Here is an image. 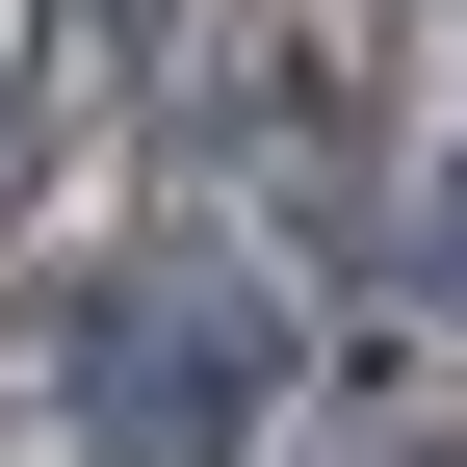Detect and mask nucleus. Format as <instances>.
I'll return each instance as SVG.
<instances>
[{
	"instance_id": "3",
	"label": "nucleus",
	"mask_w": 467,
	"mask_h": 467,
	"mask_svg": "<svg viewBox=\"0 0 467 467\" xmlns=\"http://www.w3.org/2000/svg\"><path fill=\"white\" fill-rule=\"evenodd\" d=\"M26 156H52V52L0 26V208H26Z\"/></svg>"
},
{
	"instance_id": "2",
	"label": "nucleus",
	"mask_w": 467,
	"mask_h": 467,
	"mask_svg": "<svg viewBox=\"0 0 467 467\" xmlns=\"http://www.w3.org/2000/svg\"><path fill=\"white\" fill-rule=\"evenodd\" d=\"M389 260H416V312L467 337V156H441V182H416V234H389Z\"/></svg>"
},
{
	"instance_id": "1",
	"label": "nucleus",
	"mask_w": 467,
	"mask_h": 467,
	"mask_svg": "<svg viewBox=\"0 0 467 467\" xmlns=\"http://www.w3.org/2000/svg\"><path fill=\"white\" fill-rule=\"evenodd\" d=\"M285 389H312V337H285L260 260H104L78 337H52L78 467H234V441H285Z\"/></svg>"
},
{
	"instance_id": "4",
	"label": "nucleus",
	"mask_w": 467,
	"mask_h": 467,
	"mask_svg": "<svg viewBox=\"0 0 467 467\" xmlns=\"http://www.w3.org/2000/svg\"><path fill=\"white\" fill-rule=\"evenodd\" d=\"M337 467H467V441H337Z\"/></svg>"
}]
</instances>
